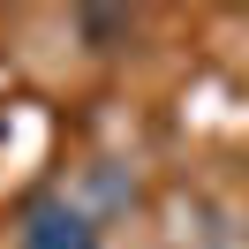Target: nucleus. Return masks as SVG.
Here are the masks:
<instances>
[{
  "label": "nucleus",
  "mask_w": 249,
  "mask_h": 249,
  "mask_svg": "<svg viewBox=\"0 0 249 249\" xmlns=\"http://www.w3.org/2000/svg\"><path fill=\"white\" fill-rule=\"evenodd\" d=\"M23 249H106V242H98L91 212H76L68 196H46L23 212Z\"/></svg>",
  "instance_id": "obj_1"
}]
</instances>
